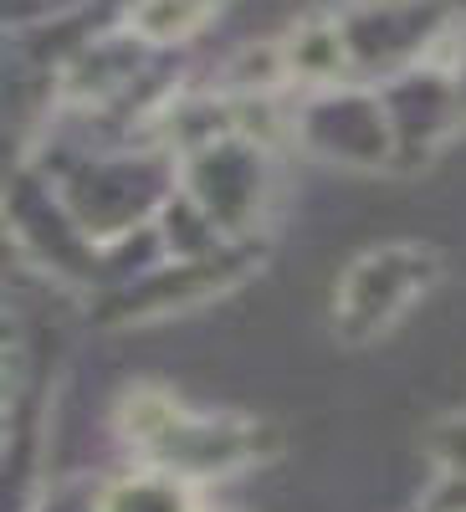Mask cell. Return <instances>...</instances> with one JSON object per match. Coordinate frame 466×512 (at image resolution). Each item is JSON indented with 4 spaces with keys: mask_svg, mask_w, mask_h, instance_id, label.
<instances>
[{
    "mask_svg": "<svg viewBox=\"0 0 466 512\" xmlns=\"http://www.w3.org/2000/svg\"><path fill=\"white\" fill-rule=\"evenodd\" d=\"M108 512H180V497L175 487L164 482H134V487H118Z\"/></svg>",
    "mask_w": 466,
    "mask_h": 512,
    "instance_id": "obj_1",
    "label": "cell"
}]
</instances>
